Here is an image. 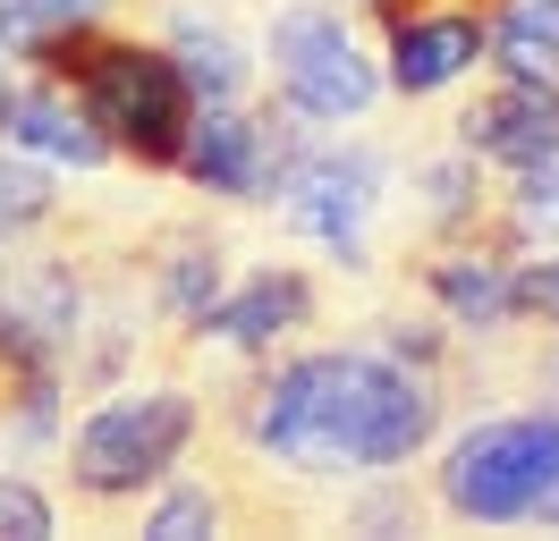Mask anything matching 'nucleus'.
Here are the masks:
<instances>
[{
	"label": "nucleus",
	"mask_w": 559,
	"mask_h": 541,
	"mask_svg": "<svg viewBox=\"0 0 559 541\" xmlns=\"http://www.w3.org/2000/svg\"><path fill=\"white\" fill-rule=\"evenodd\" d=\"M500 220L525 254L534 245H559V161H534V169H500Z\"/></svg>",
	"instance_id": "15"
},
{
	"label": "nucleus",
	"mask_w": 559,
	"mask_h": 541,
	"mask_svg": "<svg viewBox=\"0 0 559 541\" xmlns=\"http://www.w3.org/2000/svg\"><path fill=\"white\" fill-rule=\"evenodd\" d=\"M9 94H17V60L0 51V144H9Z\"/></svg>",
	"instance_id": "19"
},
{
	"label": "nucleus",
	"mask_w": 559,
	"mask_h": 541,
	"mask_svg": "<svg viewBox=\"0 0 559 541\" xmlns=\"http://www.w3.org/2000/svg\"><path fill=\"white\" fill-rule=\"evenodd\" d=\"M9 144L35 153V161H51V169H103V161H119L110 135L94 128L85 94L60 85V76H35V68H17V94H9Z\"/></svg>",
	"instance_id": "11"
},
{
	"label": "nucleus",
	"mask_w": 559,
	"mask_h": 541,
	"mask_svg": "<svg viewBox=\"0 0 559 541\" xmlns=\"http://www.w3.org/2000/svg\"><path fill=\"white\" fill-rule=\"evenodd\" d=\"M407 288L424 304H441L466 338H509L518 330V254L491 245V237H457V245H432L416 237L407 245Z\"/></svg>",
	"instance_id": "8"
},
{
	"label": "nucleus",
	"mask_w": 559,
	"mask_h": 541,
	"mask_svg": "<svg viewBox=\"0 0 559 541\" xmlns=\"http://www.w3.org/2000/svg\"><path fill=\"white\" fill-rule=\"evenodd\" d=\"M0 533H17V541L60 533V507H51V491H35L26 473H0Z\"/></svg>",
	"instance_id": "17"
},
{
	"label": "nucleus",
	"mask_w": 559,
	"mask_h": 541,
	"mask_svg": "<svg viewBox=\"0 0 559 541\" xmlns=\"http://www.w3.org/2000/svg\"><path fill=\"white\" fill-rule=\"evenodd\" d=\"M69 212V195H60V178H51V161H35V153H17V144H0V254L17 245V237L51 229Z\"/></svg>",
	"instance_id": "14"
},
{
	"label": "nucleus",
	"mask_w": 559,
	"mask_h": 541,
	"mask_svg": "<svg viewBox=\"0 0 559 541\" xmlns=\"http://www.w3.org/2000/svg\"><path fill=\"white\" fill-rule=\"evenodd\" d=\"M559 482V406L484 414L432 466V507L450 525H534Z\"/></svg>",
	"instance_id": "4"
},
{
	"label": "nucleus",
	"mask_w": 559,
	"mask_h": 541,
	"mask_svg": "<svg viewBox=\"0 0 559 541\" xmlns=\"http://www.w3.org/2000/svg\"><path fill=\"white\" fill-rule=\"evenodd\" d=\"M110 9H119V0H0V51L26 60L43 34L85 26V17H110Z\"/></svg>",
	"instance_id": "16"
},
{
	"label": "nucleus",
	"mask_w": 559,
	"mask_h": 541,
	"mask_svg": "<svg viewBox=\"0 0 559 541\" xmlns=\"http://www.w3.org/2000/svg\"><path fill=\"white\" fill-rule=\"evenodd\" d=\"M221 432H238L263 466L314 473H399L416 466L441 414H450V381L407 372L382 356L373 338L356 347H297V356H246L229 398L212 406Z\"/></svg>",
	"instance_id": "1"
},
{
	"label": "nucleus",
	"mask_w": 559,
	"mask_h": 541,
	"mask_svg": "<svg viewBox=\"0 0 559 541\" xmlns=\"http://www.w3.org/2000/svg\"><path fill=\"white\" fill-rule=\"evenodd\" d=\"M534 525H559V482H551V500H543V516H534Z\"/></svg>",
	"instance_id": "20"
},
{
	"label": "nucleus",
	"mask_w": 559,
	"mask_h": 541,
	"mask_svg": "<svg viewBox=\"0 0 559 541\" xmlns=\"http://www.w3.org/2000/svg\"><path fill=\"white\" fill-rule=\"evenodd\" d=\"M373 347L399 356L407 372H432V381H457V356H466V330H457L441 304H416V313H373Z\"/></svg>",
	"instance_id": "13"
},
{
	"label": "nucleus",
	"mask_w": 559,
	"mask_h": 541,
	"mask_svg": "<svg viewBox=\"0 0 559 541\" xmlns=\"http://www.w3.org/2000/svg\"><path fill=\"white\" fill-rule=\"evenodd\" d=\"M322 322V279L306 263H254L238 288H221L204 322V347H238V356H280L297 330H314Z\"/></svg>",
	"instance_id": "10"
},
{
	"label": "nucleus",
	"mask_w": 559,
	"mask_h": 541,
	"mask_svg": "<svg viewBox=\"0 0 559 541\" xmlns=\"http://www.w3.org/2000/svg\"><path fill=\"white\" fill-rule=\"evenodd\" d=\"M518 322H543L559 330V254H518Z\"/></svg>",
	"instance_id": "18"
},
{
	"label": "nucleus",
	"mask_w": 559,
	"mask_h": 541,
	"mask_svg": "<svg viewBox=\"0 0 559 541\" xmlns=\"http://www.w3.org/2000/svg\"><path fill=\"white\" fill-rule=\"evenodd\" d=\"M373 212H382V153H365V144H340V135H314L297 169H288V187H280V220L322 245L331 263H365V229H373Z\"/></svg>",
	"instance_id": "6"
},
{
	"label": "nucleus",
	"mask_w": 559,
	"mask_h": 541,
	"mask_svg": "<svg viewBox=\"0 0 559 541\" xmlns=\"http://www.w3.org/2000/svg\"><path fill=\"white\" fill-rule=\"evenodd\" d=\"M170 60H178V76H187V94L204 101H246V51H238V34L229 26H204V17H170Z\"/></svg>",
	"instance_id": "12"
},
{
	"label": "nucleus",
	"mask_w": 559,
	"mask_h": 541,
	"mask_svg": "<svg viewBox=\"0 0 559 541\" xmlns=\"http://www.w3.org/2000/svg\"><path fill=\"white\" fill-rule=\"evenodd\" d=\"M263 51H272V94L288 101V110L322 119V128H348V119H365V110L390 94L382 51L356 34V9H340V0L280 9Z\"/></svg>",
	"instance_id": "5"
},
{
	"label": "nucleus",
	"mask_w": 559,
	"mask_h": 541,
	"mask_svg": "<svg viewBox=\"0 0 559 541\" xmlns=\"http://www.w3.org/2000/svg\"><path fill=\"white\" fill-rule=\"evenodd\" d=\"M17 68L76 85L85 110H94V128L110 135V153H119V161L153 169V178H178V153H187V128H195V110H204V101L187 94L170 43L128 34L119 17H85V26L43 34Z\"/></svg>",
	"instance_id": "2"
},
{
	"label": "nucleus",
	"mask_w": 559,
	"mask_h": 541,
	"mask_svg": "<svg viewBox=\"0 0 559 541\" xmlns=\"http://www.w3.org/2000/svg\"><path fill=\"white\" fill-rule=\"evenodd\" d=\"M195 440H204V389L195 381H128V389H103L94 414L60 440V491L85 516H119L144 491H162L187 466Z\"/></svg>",
	"instance_id": "3"
},
{
	"label": "nucleus",
	"mask_w": 559,
	"mask_h": 541,
	"mask_svg": "<svg viewBox=\"0 0 559 541\" xmlns=\"http://www.w3.org/2000/svg\"><path fill=\"white\" fill-rule=\"evenodd\" d=\"M450 144H466L491 169L559 161V85L551 76H491L484 94L450 119Z\"/></svg>",
	"instance_id": "9"
},
{
	"label": "nucleus",
	"mask_w": 559,
	"mask_h": 541,
	"mask_svg": "<svg viewBox=\"0 0 559 541\" xmlns=\"http://www.w3.org/2000/svg\"><path fill=\"white\" fill-rule=\"evenodd\" d=\"M136 288L153 304V322L170 330V347H204V322L221 288H229V245L212 220H162V229L136 237Z\"/></svg>",
	"instance_id": "7"
}]
</instances>
